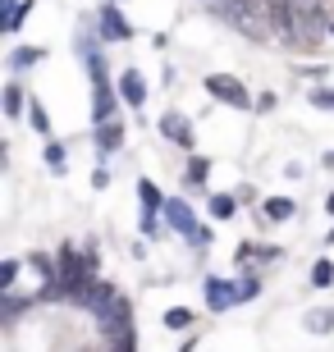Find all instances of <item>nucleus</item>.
Returning a JSON list of instances; mask_svg holds the SVG:
<instances>
[{"label": "nucleus", "instance_id": "nucleus-9", "mask_svg": "<svg viewBox=\"0 0 334 352\" xmlns=\"http://www.w3.org/2000/svg\"><path fill=\"white\" fill-rule=\"evenodd\" d=\"M119 142H124V124H96V151L101 156H110V151H119Z\"/></svg>", "mask_w": 334, "mask_h": 352}, {"label": "nucleus", "instance_id": "nucleus-22", "mask_svg": "<svg viewBox=\"0 0 334 352\" xmlns=\"http://www.w3.org/2000/svg\"><path fill=\"white\" fill-rule=\"evenodd\" d=\"M14 279H19V261H5L0 265V288H10Z\"/></svg>", "mask_w": 334, "mask_h": 352}, {"label": "nucleus", "instance_id": "nucleus-3", "mask_svg": "<svg viewBox=\"0 0 334 352\" xmlns=\"http://www.w3.org/2000/svg\"><path fill=\"white\" fill-rule=\"evenodd\" d=\"M165 224H169V229H174V234H183V238H188V243H197V248H202L206 238H211V234H206V229H202V224H197L193 206H188L183 197H169V201H165Z\"/></svg>", "mask_w": 334, "mask_h": 352}, {"label": "nucleus", "instance_id": "nucleus-6", "mask_svg": "<svg viewBox=\"0 0 334 352\" xmlns=\"http://www.w3.org/2000/svg\"><path fill=\"white\" fill-rule=\"evenodd\" d=\"M243 302V284H229V279H206V307L211 311H229Z\"/></svg>", "mask_w": 334, "mask_h": 352}, {"label": "nucleus", "instance_id": "nucleus-5", "mask_svg": "<svg viewBox=\"0 0 334 352\" xmlns=\"http://www.w3.org/2000/svg\"><path fill=\"white\" fill-rule=\"evenodd\" d=\"M138 201H142V234H160V229H156V210H165V197H160V188H156L152 179H142L138 183Z\"/></svg>", "mask_w": 334, "mask_h": 352}, {"label": "nucleus", "instance_id": "nucleus-11", "mask_svg": "<svg viewBox=\"0 0 334 352\" xmlns=\"http://www.w3.org/2000/svg\"><path fill=\"white\" fill-rule=\"evenodd\" d=\"M289 215H293V197H270L266 201V220H289Z\"/></svg>", "mask_w": 334, "mask_h": 352}, {"label": "nucleus", "instance_id": "nucleus-23", "mask_svg": "<svg viewBox=\"0 0 334 352\" xmlns=\"http://www.w3.org/2000/svg\"><path fill=\"white\" fill-rule=\"evenodd\" d=\"M23 307H28L23 298H14V293H5V316H19V311H23Z\"/></svg>", "mask_w": 334, "mask_h": 352}, {"label": "nucleus", "instance_id": "nucleus-12", "mask_svg": "<svg viewBox=\"0 0 334 352\" xmlns=\"http://www.w3.org/2000/svg\"><path fill=\"white\" fill-rule=\"evenodd\" d=\"M28 124H32V129H37L41 138L51 133V119H46V105H41V101H32V105H28Z\"/></svg>", "mask_w": 334, "mask_h": 352}, {"label": "nucleus", "instance_id": "nucleus-17", "mask_svg": "<svg viewBox=\"0 0 334 352\" xmlns=\"http://www.w3.org/2000/svg\"><path fill=\"white\" fill-rule=\"evenodd\" d=\"M46 165H51V174H65V146L60 142L46 146Z\"/></svg>", "mask_w": 334, "mask_h": 352}, {"label": "nucleus", "instance_id": "nucleus-18", "mask_svg": "<svg viewBox=\"0 0 334 352\" xmlns=\"http://www.w3.org/2000/svg\"><path fill=\"white\" fill-rule=\"evenodd\" d=\"M311 105H321V110H334V87H311Z\"/></svg>", "mask_w": 334, "mask_h": 352}, {"label": "nucleus", "instance_id": "nucleus-2", "mask_svg": "<svg viewBox=\"0 0 334 352\" xmlns=\"http://www.w3.org/2000/svg\"><path fill=\"white\" fill-rule=\"evenodd\" d=\"M220 19L243 32L247 41H280V14H275V0H220Z\"/></svg>", "mask_w": 334, "mask_h": 352}, {"label": "nucleus", "instance_id": "nucleus-19", "mask_svg": "<svg viewBox=\"0 0 334 352\" xmlns=\"http://www.w3.org/2000/svg\"><path fill=\"white\" fill-rule=\"evenodd\" d=\"M37 60H41V51H14V55H10L14 69H28V65H37Z\"/></svg>", "mask_w": 334, "mask_h": 352}, {"label": "nucleus", "instance_id": "nucleus-21", "mask_svg": "<svg viewBox=\"0 0 334 352\" xmlns=\"http://www.w3.org/2000/svg\"><path fill=\"white\" fill-rule=\"evenodd\" d=\"M5 110H10V115H19V110H23V91H19V87L5 91Z\"/></svg>", "mask_w": 334, "mask_h": 352}, {"label": "nucleus", "instance_id": "nucleus-16", "mask_svg": "<svg viewBox=\"0 0 334 352\" xmlns=\"http://www.w3.org/2000/svg\"><path fill=\"white\" fill-rule=\"evenodd\" d=\"M233 206H238V201H233V197H211V215H216V220H229V215H233Z\"/></svg>", "mask_w": 334, "mask_h": 352}, {"label": "nucleus", "instance_id": "nucleus-24", "mask_svg": "<svg viewBox=\"0 0 334 352\" xmlns=\"http://www.w3.org/2000/svg\"><path fill=\"white\" fill-rule=\"evenodd\" d=\"M115 343V352H133V334H124V339H110Z\"/></svg>", "mask_w": 334, "mask_h": 352}, {"label": "nucleus", "instance_id": "nucleus-7", "mask_svg": "<svg viewBox=\"0 0 334 352\" xmlns=\"http://www.w3.org/2000/svg\"><path fill=\"white\" fill-rule=\"evenodd\" d=\"M119 96H124V105H133V110L147 105V78H142L138 69H124V74H119Z\"/></svg>", "mask_w": 334, "mask_h": 352}, {"label": "nucleus", "instance_id": "nucleus-27", "mask_svg": "<svg viewBox=\"0 0 334 352\" xmlns=\"http://www.w3.org/2000/svg\"><path fill=\"white\" fill-rule=\"evenodd\" d=\"M330 243H334V229H330Z\"/></svg>", "mask_w": 334, "mask_h": 352}, {"label": "nucleus", "instance_id": "nucleus-10", "mask_svg": "<svg viewBox=\"0 0 334 352\" xmlns=\"http://www.w3.org/2000/svg\"><path fill=\"white\" fill-rule=\"evenodd\" d=\"M160 133H165L169 142H179V146H193V129H188L179 115H165V119H160Z\"/></svg>", "mask_w": 334, "mask_h": 352}, {"label": "nucleus", "instance_id": "nucleus-4", "mask_svg": "<svg viewBox=\"0 0 334 352\" xmlns=\"http://www.w3.org/2000/svg\"><path fill=\"white\" fill-rule=\"evenodd\" d=\"M206 91H211L220 105H233V110H247V105H252L247 87L238 78H229V74H211V78H206Z\"/></svg>", "mask_w": 334, "mask_h": 352}, {"label": "nucleus", "instance_id": "nucleus-28", "mask_svg": "<svg viewBox=\"0 0 334 352\" xmlns=\"http://www.w3.org/2000/svg\"><path fill=\"white\" fill-rule=\"evenodd\" d=\"M330 32H334V23H330Z\"/></svg>", "mask_w": 334, "mask_h": 352}, {"label": "nucleus", "instance_id": "nucleus-8", "mask_svg": "<svg viewBox=\"0 0 334 352\" xmlns=\"http://www.w3.org/2000/svg\"><path fill=\"white\" fill-rule=\"evenodd\" d=\"M101 37H110V41H129L133 37V28L124 23V14H119L115 5H105V10H101Z\"/></svg>", "mask_w": 334, "mask_h": 352}, {"label": "nucleus", "instance_id": "nucleus-29", "mask_svg": "<svg viewBox=\"0 0 334 352\" xmlns=\"http://www.w3.org/2000/svg\"><path fill=\"white\" fill-rule=\"evenodd\" d=\"M216 5H220V0H216Z\"/></svg>", "mask_w": 334, "mask_h": 352}, {"label": "nucleus", "instance_id": "nucleus-15", "mask_svg": "<svg viewBox=\"0 0 334 352\" xmlns=\"http://www.w3.org/2000/svg\"><path fill=\"white\" fill-rule=\"evenodd\" d=\"M307 329H311V334H325V329H334V311H311V316H307Z\"/></svg>", "mask_w": 334, "mask_h": 352}, {"label": "nucleus", "instance_id": "nucleus-1", "mask_svg": "<svg viewBox=\"0 0 334 352\" xmlns=\"http://www.w3.org/2000/svg\"><path fill=\"white\" fill-rule=\"evenodd\" d=\"M275 14H280V41L293 51H316L330 32V14L316 0H275Z\"/></svg>", "mask_w": 334, "mask_h": 352}, {"label": "nucleus", "instance_id": "nucleus-20", "mask_svg": "<svg viewBox=\"0 0 334 352\" xmlns=\"http://www.w3.org/2000/svg\"><path fill=\"white\" fill-rule=\"evenodd\" d=\"M202 179H206V160L193 156V160H188V183H202Z\"/></svg>", "mask_w": 334, "mask_h": 352}, {"label": "nucleus", "instance_id": "nucleus-25", "mask_svg": "<svg viewBox=\"0 0 334 352\" xmlns=\"http://www.w3.org/2000/svg\"><path fill=\"white\" fill-rule=\"evenodd\" d=\"M316 5H321V10L330 14V23H334V0H316Z\"/></svg>", "mask_w": 334, "mask_h": 352}, {"label": "nucleus", "instance_id": "nucleus-26", "mask_svg": "<svg viewBox=\"0 0 334 352\" xmlns=\"http://www.w3.org/2000/svg\"><path fill=\"white\" fill-rule=\"evenodd\" d=\"M325 210H330V215H334V192H330V197H325Z\"/></svg>", "mask_w": 334, "mask_h": 352}, {"label": "nucleus", "instance_id": "nucleus-13", "mask_svg": "<svg viewBox=\"0 0 334 352\" xmlns=\"http://www.w3.org/2000/svg\"><path fill=\"white\" fill-rule=\"evenodd\" d=\"M311 284H316V288H330L334 284V261H316V265H311Z\"/></svg>", "mask_w": 334, "mask_h": 352}, {"label": "nucleus", "instance_id": "nucleus-14", "mask_svg": "<svg viewBox=\"0 0 334 352\" xmlns=\"http://www.w3.org/2000/svg\"><path fill=\"white\" fill-rule=\"evenodd\" d=\"M165 325L169 329H188V325H193V311H188V307H169V311H165Z\"/></svg>", "mask_w": 334, "mask_h": 352}]
</instances>
